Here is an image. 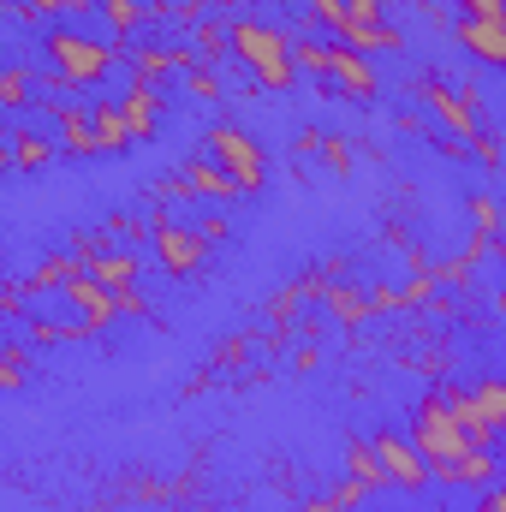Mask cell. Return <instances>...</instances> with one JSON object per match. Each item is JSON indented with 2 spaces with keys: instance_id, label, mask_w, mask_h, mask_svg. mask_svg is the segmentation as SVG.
Segmentation results:
<instances>
[{
  "instance_id": "12",
  "label": "cell",
  "mask_w": 506,
  "mask_h": 512,
  "mask_svg": "<svg viewBox=\"0 0 506 512\" xmlns=\"http://www.w3.org/2000/svg\"><path fill=\"white\" fill-rule=\"evenodd\" d=\"M84 274L102 280L108 292H126V286H137V274H143V256L137 251H90L84 256Z\"/></svg>"
},
{
  "instance_id": "21",
  "label": "cell",
  "mask_w": 506,
  "mask_h": 512,
  "mask_svg": "<svg viewBox=\"0 0 506 512\" xmlns=\"http://www.w3.org/2000/svg\"><path fill=\"white\" fill-rule=\"evenodd\" d=\"M471 215H477V233H501V203L495 197H471Z\"/></svg>"
},
{
  "instance_id": "15",
  "label": "cell",
  "mask_w": 506,
  "mask_h": 512,
  "mask_svg": "<svg viewBox=\"0 0 506 512\" xmlns=\"http://www.w3.org/2000/svg\"><path fill=\"white\" fill-rule=\"evenodd\" d=\"M471 405H477L483 429L501 441V435H506V382H501V376H483V382L471 387Z\"/></svg>"
},
{
  "instance_id": "1",
  "label": "cell",
  "mask_w": 506,
  "mask_h": 512,
  "mask_svg": "<svg viewBox=\"0 0 506 512\" xmlns=\"http://www.w3.org/2000/svg\"><path fill=\"white\" fill-rule=\"evenodd\" d=\"M411 441H417V453L429 459V477L447 483V489H489V483H501L495 447H483V441L459 423V411L447 405L441 387H429V393L417 399V411H411Z\"/></svg>"
},
{
  "instance_id": "24",
  "label": "cell",
  "mask_w": 506,
  "mask_h": 512,
  "mask_svg": "<svg viewBox=\"0 0 506 512\" xmlns=\"http://www.w3.org/2000/svg\"><path fill=\"white\" fill-rule=\"evenodd\" d=\"M197 233H203L209 245H221V239H227V215H203V227H197Z\"/></svg>"
},
{
  "instance_id": "10",
  "label": "cell",
  "mask_w": 506,
  "mask_h": 512,
  "mask_svg": "<svg viewBox=\"0 0 506 512\" xmlns=\"http://www.w3.org/2000/svg\"><path fill=\"white\" fill-rule=\"evenodd\" d=\"M334 36L340 42H352L358 54H399L405 48V36H399V24H387V18H340L334 24Z\"/></svg>"
},
{
  "instance_id": "23",
  "label": "cell",
  "mask_w": 506,
  "mask_h": 512,
  "mask_svg": "<svg viewBox=\"0 0 506 512\" xmlns=\"http://www.w3.org/2000/svg\"><path fill=\"white\" fill-rule=\"evenodd\" d=\"M477 512H506V477H501V483H489V489H483V501H477Z\"/></svg>"
},
{
  "instance_id": "11",
  "label": "cell",
  "mask_w": 506,
  "mask_h": 512,
  "mask_svg": "<svg viewBox=\"0 0 506 512\" xmlns=\"http://www.w3.org/2000/svg\"><path fill=\"white\" fill-rule=\"evenodd\" d=\"M453 30H459L465 54H471L477 66H506V24H489V18H459Z\"/></svg>"
},
{
  "instance_id": "8",
  "label": "cell",
  "mask_w": 506,
  "mask_h": 512,
  "mask_svg": "<svg viewBox=\"0 0 506 512\" xmlns=\"http://www.w3.org/2000/svg\"><path fill=\"white\" fill-rule=\"evenodd\" d=\"M417 96L429 102V114H435L447 131H459V137H483V102H477V96H459V90H447L441 78H423Z\"/></svg>"
},
{
  "instance_id": "9",
  "label": "cell",
  "mask_w": 506,
  "mask_h": 512,
  "mask_svg": "<svg viewBox=\"0 0 506 512\" xmlns=\"http://www.w3.org/2000/svg\"><path fill=\"white\" fill-rule=\"evenodd\" d=\"M66 298H72V310H78V322L96 334V328H108L114 316H120V292H108L102 280H90V274H78L72 286H66Z\"/></svg>"
},
{
  "instance_id": "5",
  "label": "cell",
  "mask_w": 506,
  "mask_h": 512,
  "mask_svg": "<svg viewBox=\"0 0 506 512\" xmlns=\"http://www.w3.org/2000/svg\"><path fill=\"white\" fill-rule=\"evenodd\" d=\"M209 161H221V167L239 179L245 197H256V191L268 185V155H262V143H256L245 126H233V120H221V126L209 131Z\"/></svg>"
},
{
  "instance_id": "14",
  "label": "cell",
  "mask_w": 506,
  "mask_h": 512,
  "mask_svg": "<svg viewBox=\"0 0 506 512\" xmlns=\"http://www.w3.org/2000/svg\"><path fill=\"white\" fill-rule=\"evenodd\" d=\"M120 108H126L131 137H155V126H161V90L155 84H131V96Z\"/></svg>"
},
{
  "instance_id": "7",
  "label": "cell",
  "mask_w": 506,
  "mask_h": 512,
  "mask_svg": "<svg viewBox=\"0 0 506 512\" xmlns=\"http://www.w3.org/2000/svg\"><path fill=\"white\" fill-rule=\"evenodd\" d=\"M370 441H376V459H381L387 489H423V483H429V459L417 453V441H411V435L381 429V435H370Z\"/></svg>"
},
{
  "instance_id": "16",
  "label": "cell",
  "mask_w": 506,
  "mask_h": 512,
  "mask_svg": "<svg viewBox=\"0 0 506 512\" xmlns=\"http://www.w3.org/2000/svg\"><path fill=\"white\" fill-rule=\"evenodd\" d=\"M322 304H328V316H340L346 328H358V322H370V310H376V298H364L358 286H322Z\"/></svg>"
},
{
  "instance_id": "3",
  "label": "cell",
  "mask_w": 506,
  "mask_h": 512,
  "mask_svg": "<svg viewBox=\"0 0 506 512\" xmlns=\"http://www.w3.org/2000/svg\"><path fill=\"white\" fill-rule=\"evenodd\" d=\"M42 48H48V60H54V72H48V96H60V90H96V84L114 72V48L96 42V36L48 30Z\"/></svg>"
},
{
  "instance_id": "13",
  "label": "cell",
  "mask_w": 506,
  "mask_h": 512,
  "mask_svg": "<svg viewBox=\"0 0 506 512\" xmlns=\"http://www.w3.org/2000/svg\"><path fill=\"white\" fill-rule=\"evenodd\" d=\"M173 191H203V197H221V203L245 197V191H239V179H233L221 161H185V173H179V185H173Z\"/></svg>"
},
{
  "instance_id": "18",
  "label": "cell",
  "mask_w": 506,
  "mask_h": 512,
  "mask_svg": "<svg viewBox=\"0 0 506 512\" xmlns=\"http://www.w3.org/2000/svg\"><path fill=\"white\" fill-rule=\"evenodd\" d=\"M346 465H352V477H358L364 489H387L381 459H376V441H346Z\"/></svg>"
},
{
  "instance_id": "25",
  "label": "cell",
  "mask_w": 506,
  "mask_h": 512,
  "mask_svg": "<svg viewBox=\"0 0 506 512\" xmlns=\"http://www.w3.org/2000/svg\"><path fill=\"white\" fill-rule=\"evenodd\" d=\"M36 18H66V0H24Z\"/></svg>"
},
{
  "instance_id": "4",
  "label": "cell",
  "mask_w": 506,
  "mask_h": 512,
  "mask_svg": "<svg viewBox=\"0 0 506 512\" xmlns=\"http://www.w3.org/2000/svg\"><path fill=\"white\" fill-rule=\"evenodd\" d=\"M298 66L316 72V78H328L334 90H346V96H358V102H370L381 90V72L370 66V54H358V48L340 42V36H328V42H298Z\"/></svg>"
},
{
  "instance_id": "20",
  "label": "cell",
  "mask_w": 506,
  "mask_h": 512,
  "mask_svg": "<svg viewBox=\"0 0 506 512\" xmlns=\"http://www.w3.org/2000/svg\"><path fill=\"white\" fill-rule=\"evenodd\" d=\"M459 18H489V24H506V0H459Z\"/></svg>"
},
{
  "instance_id": "17",
  "label": "cell",
  "mask_w": 506,
  "mask_h": 512,
  "mask_svg": "<svg viewBox=\"0 0 506 512\" xmlns=\"http://www.w3.org/2000/svg\"><path fill=\"white\" fill-rule=\"evenodd\" d=\"M6 143H12V167H24V173H30V167H42V161H54V149H60L48 131H24V126H12Z\"/></svg>"
},
{
  "instance_id": "19",
  "label": "cell",
  "mask_w": 506,
  "mask_h": 512,
  "mask_svg": "<svg viewBox=\"0 0 506 512\" xmlns=\"http://www.w3.org/2000/svg\"><path fill=\"white\" fill-rule=\"evenodd\" d=\"M185 84H191V96H203V102H215V96H221V84H215L209 60H191V66H185Z\"/></svg>"
},
{
  "instance_id": "26",
  "label": "cell",
  "mask_w": 506,
  "mask_h": 512,
  "mask_svg": "<svg viewBox=\"0 0 506 512\" xmlns=\"http://www.w3.org/2000/svg\"><path fill=\"white\" fill-rule=\"evenodd\" d=\"M322 155H328V167H340V173H346V143H334V137H328V143H322Z\"/></svg>"
},
{
  "instance_id": "6",
  "label": "cell",
  "mask_w": 506,
  "mask_h": 512,
  "mask_svg": "<svg viewBox=\"0 0 506 512\" xmlns=\"http://www.w3.org/2000/svg\"><path fill=\"white\" fill-rule=\"evenodd\" d=\"M149 239H155V262H161L173 280L197 274V268H203V256H209V239H203V233H191V227H179L167 209H155V221H149Z\"/></svg>"
},
{
  "instance_id": "22",
  "label": "cell",
  "mask_w": 506,
  "mask_h": 512,
  "mask_svg": "<svg viewBox=\"0 0 506 512\" xmlns=\"http://www.w3.org/2000/svg\"><path fill=\"white\" fill-rule=\"evenodd\" d=\"M0 382H6V387L24 382V340H12V346H6V370H0Z\"/></svg>"
},
{
  "instance_id": "2",
  "label": "cell",
  "mask_w": 506,
  "mask_h": 512,
  "mask_svg": "<svg viewBox=\"0 0 506 512\" xmlns=\"http://www.w3.org/2000/svg\"><path fill=\"white\" fill-rule=\"evenodd\" d=\"M227 42H233V60L251 72L262 90H292L298 84V48L286 42L280 24H268V18H227Z\"/></svg>"
}]
</instances>
